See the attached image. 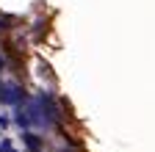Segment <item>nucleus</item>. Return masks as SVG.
I'll use <instances>...</instances> for the list:
<instances>
[{
    "label": "nucleus",
    "mask_w": 155,
    "mask_h": 152,
    "mask_svg": "<svg viewBox=\"0 0 155 152\" xmlns=\"http://www.w3.org/2000/svg\"><path fill=\"white\" fill-rule=\"evenodd\" d=\"M6 69V58H3V55H0V72H3Z\"/></svg>",
    "instance_id": "7ed1b4c3"
},
{
    "label": "nucleus",
    "mask_w": 155,
    "mask_h": 152,
    "mask_svg": "<svg viewBox=\"0 0 155 152\" xmlns=\"http://www.w3.org/2000/svg\"><path fill=\"white\" fill-rule=\"evenodd\" d=\"M8 125V116H0V127H6Z\"/></svg>",
    "instance_id": "f03ea898"
},
{
    "label": "nucleus",
    "mask_w": 155,
    "mask_h": 152,
    "mask_svg": "<svg viewBox=\"0 0 155 152\" xmlns=\"http://www.w3.org/2000/svg\"><path fill=\"white\" fill-rule=\"evenodd\" d=\"M0 102H6V105H22L25 102V94H22V86L19 83H6V80H0Z\"/></svg>",
    "instance_id": "f257e3e1"
}]
</instances>
